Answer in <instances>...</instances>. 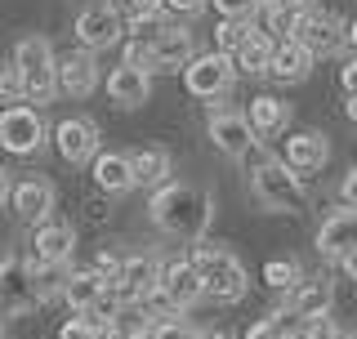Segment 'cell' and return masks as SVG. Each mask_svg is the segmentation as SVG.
<instances>
[{"mask_svg":"<svg viewBox=\"0 0 357 339\" xmlns=\"http://www.w3.org/2000/svg\"><path fill=\"white\" fill-rule=\"evenodd\" d=\"M148 214L165 236L206 241V228H210V219H215V197L197 183H161L148 201Z\"/></svg>","mask_w":357,"mask_h":339,"instance_id":"1","label":"cell"},{"mask_svg":"<svg viewBox=\"0 0 357 339\" xmlns=\"http://www.w3.org/2000/svg\"><path fill=\"white\" fill-rule=\"evenodd\" d=\"M188 264L197 268L206 299L237 303V299L245 295V286H250V277H245L241 259L232 255V250H223V246H215V241H197V246H192V259H188Z\"/></svg>","mask_w":357,"mask_h":339,"instance_id":"2","label":"cell"},{"mask_svg":"<svg viewBox=\"0 0 357 339\" xmlns=\"http://www.w3.org/2000/svg\"><path fill=\"white\" fill-rule=\"evenodd\" d=\"M54 45L45 36H22L14 45V67L22 72V98L27 103H50L59 94V76H54Z\"/></svg>","mask_w":357,"mask_h":339,"instance_id":"3","label":"cell"},{"mask_svg":"<svg viewBox=\"0 0 357 339\" xmlns=\"http://www.w3.org/2000/svg\"><path fill=\"white\" fill-rule=\"evenodd\" d=\"M250 188H255V197H259V206H264V210L295 214V210H304V206H308V192H304V183H299V174H295V170H286L282 161H264V165H255Z\"/></svg>","mask_w":357,"mask_h":339,"instance_id":"4","label":"cell"},{"mask_svg":"<svg viewBox=\"0 0 357 339\" xmlns=\"http://www.w3.org/2000/svg\"><path fill=\"white\" fill-rule=\"evenodd\" d=\"M40 303V290L31 281V264L18 255H5L0 259V322L5 317H22Z\"/></svg>","mask_w":357,"mask_h":339,"instance_id":"5","label":"cell"},{"mask_svg":"<svg viewBox=\"0 0 357 339\" xmlns=\"http://www.w3.org/2000/svg\"><path fill=\"white\" fill-rule=\"evenodd\" d=\"M45 143V116L27 103H14L0 112V148L14 156H31Z\"/></svg>","mask_w":357,"mask_h":339,"instance_id":"6","label":"cell"},{"mask_svg":"<svg viewBox=\"0 0 357 339\" xmlns=\"http://www.w3.org/2000/svg\"><path fill=\"white\" fill-rule=\"evenodd\" d=\"M232 81H237V67H232V59H228V54H219V50L197 54V59L183 67V85H188V94H197V98L228 94Z\"/></svg>","mask_w":357,"mask_h":339,"instance_id":"7","label":"cell"},{"mask_svg":"<svg viewBox=\"0 0 357 339\" xmlns=\"http://www.w3.org/2000/svg\"><path fill=\"white\" fill-rule=\"evenodd\" d=\"M76 40H81V50L89 54H98V50H107V45H116L121 40V31H126V18L116 14V9L107 5V0H94V5H85L81 14H76Z\"/></svg>","mask_w":357,"mask_h":339,"instance_id":"8","label":"cell"},{"mask_svg":"<svg viewBox=\"0 0 357 339\" xmlns=\"http://www.w3.org/2000/svg\"><path fill=\"white\" fill-rule=\"evenodd\" d=\"M152 299H161L170 312H183V308H192V303H201V299H206V290H201L197 268L188 264V259L161 264V281H156V295Z\"/></svg>","mask_w":357,"mask_h":339,"instance_id":"9","label":"cell"},{"mask_svg":"<svg viewBox=\"0 0 357 339\" xmlns=\"http://www.w3.org/2000/svg\"><path fill=\"white\" fill-rule=\"evenodd\" d=\"M156 281H161V259L156 255H130V259H121V277L112 286V295L121 303H148L156 295Z\"/></svg>","mask_w":357,"mask_h":339,"instance_id":"10","label":"cell"},{"mask_svg":"<svg viewBox=\"0 0 357 339\" xmlns=\"http://www.w3.org/2000/svg\"><path fill=\"white\" fill-rule=\"evenodd\" d=\"M295 45H304V50L317 59V54H335L344 45V22L331 14V9H317L312 5L304 18L295 22V36H290Z\"/></svg>","mask_w":357,"mask_h":339,"instance_id":"11","label":"cell"},{"mask_svg":"<svg viewBox=\"0 0 357 339\" xmlns=\"http://www.w3.org/2000/svg\"><path fill=\"white\" fill-rule=\"evenodd\" d=\"M76 250V228L63 219H45L36 223L31 232V264H50V268H63Z\"/></svg>","mask_w":357,"mask_h":339,"instance_id":"12","label":"cell"},{"mask_svg":"<svg viewBox=\"0 0 357 339\" xmlns=\"http://www.w3.org/2000/svg\"><path fill=\"white\" fill-rule=\"evenodd\" d=\"M210 139H215V148L223 156H232V161H245L250 148H259L245 112H215V116H210Z\"/></svg>","mask_w":357,"mask_h":339,"instance_id":"13","label":"cell"},{"mask_svg":"<svg viewBox=\"0 0 357 339\" xmlns=\"http://www.w3.org/2000/svg\"><path fill=\"white\" fill-rule=\"evenodd\" d=\"M54 139H59V156H63L67 165H89L98 156V126L89 116H67V121H59Z\"/></svg>","mask_w":357,"mask_h":339,"instance_id":"14","label":"cell"},{"mask_svg":"<svg viewBox=\"0 0 357 339\" xmlns=\"http://www.w3.org/2000/svg\"><path fill=\"white\" fill-rule=\"evenodd\" d=\"M9 206H14V214H18L22 223H45V219H50V210H54V183H50V179H40V174L18 179V183L9 188Z\"/></svg>","mask_w":357,"mask_h":339,"instance_id":"15","label":"cell"},{"mask_svg":"<svg viewBox=\"0 0 357 339\" xmlns=\"http://www.w3.org/2000/svg\"><path fill=\"white\" fill-rule=\"evenodd\" d=\"M54 76H59V89L72 98H89L98 89V63L89 50H72L54 63Z\"/></svg>","mask_w":357,"mask_h":339,"instance_id":"16","label":"cell"},{"mask_svg":"<svg viewBox=\"0 0 357 339\" xmlns=\"http://www.w3.org/2000/svg\"><path fill=\"white\" fill-rule=\"evenodd\" d=\"M192 59H197V40H192V31L178 27V22H170V27L152 40V67L156 72H178V67H188Z\"/></svg>","mask_w":357,"mask_h":339,"instance_id":"17","label":"cell"},{"mask_svg":"<svg viewBox=\"0 0 357 339\" xmlns=\"http://www.w3.org/2000/svg\"><path fill=\"white\" fill-rule=\"evenodd\" d=\"M317 250L326 255V259H349L357 250V210H335L326 223H321V232H317Z\"/></svg>","mask_w":357,"mask_h":339,"instance_id":"18","label":"cell"},{"mask_svg":"<svg viewBox=\"0 0 357 339\" xmlns=\"http://www.w3.org/2000/svg\"><path fill=\"white\" fill-rule=\"evenodd\" d=\"M326 156H331V143H326V134H317V130H304V134H295V139L286 143V170H295V174H308V170H321L326 165Z\"/></svg>","mask_w":357,"mask_h":339,"instance_id":"19","label":"cell"},{"mask_svg":"<svg viewBox=\"0 0 357 339\" xmlns=\"http://www.w3.org/2000/svg\"><path fill=\"white\" fill-rule=\"evenodd\" d=\"M170 170H174V161H170V152L165 148H139L130 156V174H134V188H161V183H170Z\"/></svg>","mask_w":357,"mask_h":339,"instance_id":"20","label":"cell"},{"mask_svg":"<svg viewBox=\"0 0 357 339\" xmlns=\"http://www.w3.org/2000/svg\"><path fill=\"white\" fill-rule=\"evenodd\" d=\"M152 94V76L134 72V67H116V72L107 76V98L116 107H143Z\"/></svg>","mask_w":357,"mask_h":339,"instance_id":"21","label":"cell"},{"mask_svg":"<svg viewBox=\"0 0 357 339\" xmlns=\"http://www.w3.org/2000/svg\"><path fill=\"white\" fill-rule=\"evenodd\" d=\"M268 72H273L282 85H299V81L312 76V54L304 45H295V40H282L273 50V67H268Z\"/></svg>","mask_w":357,"mask_h":339,"instance_id":"22","label":"cell"},{"mask_svg":"<svg viewBox=\"0 0 357 339\" xmlns=\"http://www.w3.org/2000/svg\"><path fill=\"white\" fill-rule=\"evenodd\" d=\"M94 183L112 192V197H121V192L134 188V174H130V152H98L94 161Z\"/></svg>","mask_w":357,"mask_h":339,"instance_id":"23","label":"cell"},{"mask_svg":"<svg viewBox=\"0 0 357 339\" xmlns=\"http://www.w3.org/2000/svg\"><path fill=\"white\" fill-rule=\"evenodd\" d=\"M250 130H255V139H273V134H282L290 126V107L282 103V98H273V94H259L250 103Z\"/></svg>","mask_w":357,"mask_h":339,"instance_id":"24","label":"cell"},{"mask_svg":"<svg viewBox=\"0 0 357 339\" xmlns=\"http://www.w3.org/2000/svg\"><path fill=\"white\" fill-rule=\"evenodd\" d=\"M273 36H268V31H250V36L241 40V50L232 54V67H237V72H245V76H264L268 67H273Z\"/></svg>","mask_w":357,"mask_h":339,"instance_id":"25","label":"cell"},{"mask_svg":"<svg viewBox=\"0 0 357 339\" xmlns=\"http://www.w3.org/2000/svg\"><path fill=\"white\" fill-rule=\"evenodd\" d=\"M107 290H112V286H103V281H98L94 273H89V268H85V273H72V277H63V299L72 303L76 312H89L98 299L107 295Z\"/></svg>","mask_w":357,"mask_h":339,"instance_id":"26","label":"cell"},{"mask_svg":"<svg viewBox=\"0 0 357 339\" xmlns=\"http://www.w3.org/2000/svg\"><path fill=\"white\" fill-rule=\"evenodd\" d=\"M331 299H335V290H331V281H326V277H321V281H308V286L295 295V308H290V312H295L299 322H308V317H326V312H331Z\"/></svg>","mask_w":357,"mask_h":339,"instance_id":"27","label":"cell"},{"mask_svg":"<svg viewBox=\"0 0 357 339\" xmlns=\"http://www.w3.org/2000/svg\"><path fill=\"white\" fill-rule=\"evenodd\" d=\"M312 9V0H268V31H277L282 40L295 36V22Z\"/></svg>","mask_w":357,"mask_h":339,"instance_id":"28","label":"cell"},{"mask_svg":"<svg viewBox=\"0 0 357 339\" xmlns=\"http://www.w3.org/2000/svg\"><path fill=\"white\" fill-rule=\"evenodd\" d=\"M299 322L295 312H273V317H259L250 326V331H245V339H290V335H299Z\"/></svg>","mask_w":357,"mask_h":339,"instance_id":"29","label":"cell"},{"mask_svg":"<svg viewBox=\"0 0 357 339\" xmlns=\"http://www.w3.org/2000/svg\"><path fill=\"white\" fill-rule=\"evenodd\" d=\"M165 27H170V22H165V9H139V14H130L134 40H156Z\"/></svg>","mask_w":357,"mask_h":339,"instance_id":"30","label":"cell"},{"mask_svg":"<svg viewBox=\"0 0 357 339\" xmlns=\"http://www.w3.org/2000/svg\"><path fill=\"white\" fill-rule=\"evenodd\" d=\"M264 281L273 290L295 286V281H299V264H295V259H268V264H264Z\"/></svg>","mask_w":357,"mask_h":339,"instance_id":"31","label":"cell"},{"mask_svg":"<svg viewBox=\"0 0 357 339\" xmlns=\"http://www.w3.org/2000/svg\"><path fill=\"white\" fill-rule=\"evenodd\" d=\"M245 36H250V22H228V18H223L219 22V27H215V40H219V54H228V59H232V54H237L241 50V40Z\"/></svg>","mask_w":357,"mask_h":339,"instance_id":"32","label":"cell"},{"mask_svg":"<svg viewBox=\"0 0 357 339\" xmlns=\"http://www.w3.org/2000/svg\"><path fill=\"white\" fill-rule=\"evenodd\" d=\"M121 67H134V72H143V76H152L156 67H152V40H126V59H121Z\"/></svg>","mask_w":357,"mask_h":339,"instance_id":"33","label":"cell"},{"mask_svg":"<svg viewBox=\"0 0 357 339\" xmlns=\"http://www.w3.org/2000/svg\"><path fill=\"white\" fill-rule=\"evenodd\" d=\"M148 339H197V326L192 322H183V317H165V322H156L152 326V335Z\"/></svg>","mask_w":357,"mask_h":339,"instance_id":"34","label":"cell"},{"mask_svg":"<svg viewBox=\"0 0 357 339\" xmlns=\"http://www.w3.org/2000/svg\"><path fill=\"white\" fill-rule=\"evenodd\" d=\"M0 103H9V107L22 103V72H18L14 63L0 67Z\"/></svg>","mask_w":357,"mask_h":339,"instance_id":"35","label":"cell"},{"mask_svg":"<svg viewBox=\"0 0 357 339\" xmlns=\"http://www.w3.org/2000/svg\"><path fill=\"white\" fill-rule=\"evenodd\" d=\"M215 9L228 22H250L255 14H259V0H215Z\"/></svg>","mask_w":357,"mask_h":339,"instance_id":"36","label":"cell"},{"mask_svg":"<svg viewBox=\"0 0 357 339\" xmlns=\"http://www.w3.org/2000/svg\"><path fill=\"white\" fill-rule=\"evenodd\" d=\"M299 335H304V339H340L331 317H308L304 326H299Z\"/></svg>","mask_w":357,"mask_h":339,"instance_id":"37","label":"cell"},{"mask_svg":"<svg viewBox=\"0 0 357 339\" xmlns=\"http://www.w3.org/2000/svg\"><path fill=\"white\" fill-rule=\"evenodd\" d=\"M210 0H161V9H170V14H183V18H192V14H201Z\"/></svg>","mask_w":357,"mask_h":339,"instance_id":"38","label":"cell"},{"mask_svg":"<svg viewBox=\"0 0 357 339\" xmlns=\"http://www.w3.org/2000/svg\"><path fill=\"white\" fill-rule=\"evenodd\" d=\"M340 85L349 89V98H357V59H349L340 67Z\"/></svg>","mask_w":357,"mask_h":339,"instance_id":"39","label":"cell"},{"mask_svg":"<svg viewBox=\"0 0 357 339\" xmlns=\"http://www.w3.org/2000/svg\"><path fill=\"white\" fill-rule=\"evenodd\" d=\"M344 206H349V210H357V170H349V174H344Z\"/></svg>","mask_w":357,"mask_h":339,"instance_id":"40","label":"cell"},{"mask_svg":"<svg viewBox=\"0 0 357 339\" xmlns=\"http://www.w3.org/2000/svg\"><path fill=\"white\" fill-rule=\"evenodd\" d=\"M9 188H14V179H9V170H0V210L9 206Z\"/></svg>","mask_w":357,"mask_h":339,"instance_id":"41","label":"cell"},{"mask_svg":"<svg viewBox=\"0 0 357 339\" xmlns=\"http://www.w3.org/2000/svg\"><path fill=\"white\" fill-rule=\"evenodd\" d=\"M340 264H344V273H349V277H353V281H357V250H353V255H349V259H340Z\"/></svg>","mask_w":357,"mask_h":339,"instance_id":"42","label":"cell"},{"mask_svg":"<svg viewBox=\"0 0 357 339\" xmlns=\"http://www.w3.org/2000/svg\"><path fill=\"white\" fill-rule=\"evenodd\" d=\"M130 9L139 14V9H161V0H130Z\"/></svg>","mask_w":357,"mask_h":339,"instance_id":"43","label":"cell"},{"mask_svg":"<svg viewBox=\"0 0 357 339\" xmlns=\"http://www.w3.org/2000/svg\"><path fill=\"white\" fill-rule=\"evenodd\" d=\"M197 339H232L228 331H197Z\"/></svg>","mask_w":357,"mask_h":339,"instance_id":"44","label":"cell"},{"mask_svg":"<svg viewBox=\"0 0 357 339\" xmlns=\"http://www.w3.org/2000/svg\"><path fill=\"white\" fill-rule=\"evenodd\" d=\"M344 112H349V121H357V98H349V107H344Z\"/></svg>","mask_w":357,"mask_h":339,"instance_id":"45","label":"cell"},{"mask_svg":"<svg viewBox=\"0 0 357 339\" xmlns=\"http://www.w3.org/2000/svg\"><path fill=\"white\" fill-rule=\"evenodd\" d=\"M340 339H357V326H353V331H344V335H340Z\"/></svg>","mask_w":357,"mask_h":339,"instance_id":"46","label":"cell"},{"mask_svg":"<svg viewBox=\"0 0 357 339\" xmlns=\"http://www.w3.org/2000/svg\"><path fill=\"white\" fill-rule=\"evenodd\" d=\"M0 331H5V322H0Z\"/></svg>","mask_w":357,"mask_h":339,"instance_id":"47","label":"cell"},{"mask_svg":"<svg viewBox=\"0 0 357 339\" xmlns=\"http://www.w3.org/2000/svg\"><path fill=\"white\" fill-rule=\"evenodd\" d=\"M0 339H5V331H0Z\"/></svg>","mask_w":357,"mask_h":339,"instance_id":"48","label":"cell"}]
</instances>
